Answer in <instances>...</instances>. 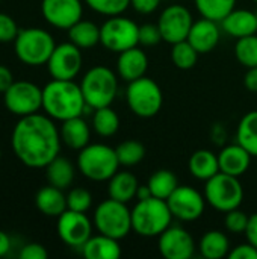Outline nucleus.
Returning <instances> with one entry per match:
<instances>
[{"mask_svg":"<svg viewBox=\"0 0 257 259\" xmlns=\"http://www.w3.org/2000/svg\"><path fill=\"white\" fill-rule=\"evenodd\" d=\"M18 256L21 259H47L48 258V252L39 243H29V244L21 247Z\"/></svg>","mask_w":257,"mask_h":259,"instance_id":"obj_42","label":"nucleus"},{"mask_svg":"<svg viewBox=\"0 0 257 259\" xmlns=\"http://www.w3.org/2000/svg\"><path fill=\"white\" fill-rule=\"evenodd\" d=\"M236 143L257 156V109L247 112L236 129Z\"/></svg>","mask_w":257,"mask_h":259,"instance_id":"obj_30","label":"nucleus"},{"mask_svg":"<svg viewBox=\"0 0 257 259\" xmlns=\"http://www.w3.org/2000/svg\"><path fill=\"white\" fill-rule=\"evenodd\" d=\"M41 14L50 26L68 30L82 20L83 5L80 0H42Z\"/></svg>","mask_w":257,"mask_h":259,"instance_id":"obj_16","label":"nucleus"},{"mask_svg":"<svg viewBox=\"0 0 257 259\" xmlns=\"http://www.w3.org/2000/svg\"><path fill=\"white\" fill-rule=\"evenodd\" d=\"M94 223L89 220L86 212H77L67 209L58 217L56 231L62 243L70 247L80 249L92 235Z\"/></svg>","mask_w":257,"mask_h":259,"instance_id":"obj_14","label":"nucleus"},{"mask_svg":"<svg viewBox=\"0 0 257 259\" xmlns=\"http://www.w3.org/2000/svg\"><path fill=\"white\" fill-rule=\"evenodd\" d=\"M221 30L223 29H221V24L218 21H214V20L203 17V18L194 21L186 39L192 44V47L200 55L209 53L218 46Z\"/></svg>","mask_w":257,"mask_h":259,"instance_id":"obj_18","label":"nucleus"},{"mask_svg":"<svg viewBox=\"0 0 257 259\" xmlns=\"http://www.w3.org/2000/svg\"><path fill=\"white\" fill-rule=\"evenodd\" d=\"M139 44L142 47H155L162 42V33L159 30L158 23H144L139 26Z\"/></svg>","mask_w":257,"mask_h":259,"instance_id":"obj_40","label":"nucleus"},{"mask_svg":"<svg viewBox=\"0 0 257 259\" xmlns=\"http://www.w3.org/2000/svg\"><path fill=\"white\" fill-rule=\"evenodd\" d=\"M173 219L167 200L158 197L138 200L132 209V231L139 237L155 238L171 226Z\"/></svg>","mask_w":257,"mask_h":259,"instance_id":"obj_3","label":"nucleus"},{"mask_svg":"<svg viewBox=\"0 0 257 259\" xmlns=\"http://www.w3.org/2000/svg\"><path fill=\"white\" fill-rule=\"evenodd\" d=\"M0 3H2V0H0Z\"/></svg>","mask_w":257,"mask_h":259,"instance_id":"obj_53","label":"nucleus"},{"mask_svg":"<svg viewBox=\"0 0 257 259\" xmlns=\"http://www.w3.org/2000/svg\"><path fill=\"white\" fill-rule=\"evenodd\" d=\"M20 29L17 26V21L5 12H0V44L14 42Z\"/></svg>","mask_w":257,"mask_h":259,"instance_id":"obj_41","label":"nucleus"},{"mask_svg":"<svg viewBox=\"0 0 257 259\" xmlns=\"http://www.w3.org/2000/svg\"><path fill=\"white\" fill-rule=\"evenodd\" d=\"M68 39L79 49H92L100 42V26L89 20H79L68 29Z\"/></svg>","mask_w":257,"mask_h":259,"instance_id":"obj_29","label":"nucleus"},{"mask_svg":"<svg viewBox=\"0 0 257 259\" xmlns=\"http://www.w3.org/2000/svg\"><path fill=\"white\" fill-rule=\"evenodd\" d=\"M11 247H12V243H11L9 235L6 232L0 231V258L6 256L11 252Z\"/></svg>","mask_w":257,"mask_h":259,"instance_id":"obj_48","label":"nucleus"},{"mask_svg":"<svg viewBox=\"0 0 257 259\" xmlns=\"http://www.w3.org/2000/svg\"><path fill=\"white\" fill-rule=\"evenodd\" d=\"M200 255L206 259H221L230 253V240L229 237L218 229H212L203 234L198 243Z\"/></svg>","mask_w":257,"mask_h":259,"instance_id":"obj_27","label":"nucleus"},{"mask_svg":"<svg viewBox=\"0 0 257 259\" xmlns=\"http://www.w3.org/2000/svg\"><path fill=\"white\" fill-rule=\"evenodd\" d=\"M148 197H153V194L150 191V187L147 184L145 185H139L138 191H136V200H145Z\"/></svg>","mask_w":257,"mask_h":259,"instance_id":"obj_50","label":"nucleus"},{"mask_svg":"<svg viewBox=\"0 0 257 259\" xmlns=\"http://www.w3.org/2000/svg\"><path fill=\"white\" fill-rule=\"evenodd\" d=\"M230 259H257V249L251 243H244L236 246L229 253Z\"/></svg>","mask_w":257,"mask_h":259,"instance_id":"obj_43","label":"nucleus"},{"mask_svg":"<svg viewBox=\"0 0 257 259\" xmlns=\"http://www.w3.org/2000/svg\"><path fill=\"white\" fill-rule=\"evenodd\" d=\"M92 129L103 138L114 137L120 129V117L111 106L94 109L92 112Z\"/></svg>","mask_w":257,"mask_h":259,"instance_id":"obj_31","label":"nucleus"},{"mask_svg":"<svg viewBox=\"0 0 257 259\" xmlns=\"http://www.w3.org/2000/svg\"><path fill=\"white\" fill-rule=\"evenodd\" d=\"M5 108L20 117H26L42 109V88L29 80H14L3 93Z\"/></svg>","mask_w":257,"mask_h":259,"instance_id":"obj_11","label":"nucleus"},{"mask_svg":"<svg viewBox=\"0 0 257 259\" xmlns=\"http://www.w3.org/2000/svg\"><path fill=\"white\" fill-rule=\"evenodd\" d=\"M147 70H148V58L141 47L135 46L132 49L118 53L117 74L120 79L126 82H132L145 76Z\"/></svg>","mask_w":257,"mask_h":259,"instance_id":"obj_19","label":"nucleus"},{"mask_svg":"<svg viewBox=\"0 0 257 259\" xmlns=\"http://www.w3.org/2000/svg\"><path fill=\"white\" fill-rule=\"evenodd\" d=\"M167 203L174 219L180 222H195L204 212L206 197L189 185H179L167 199Z\"/></svg>","mask_w":257,"mask_h":259,"instance_id":"obj_13","label":"nucleus"},{"mask_svg":"<svg viewBox=\"0 0 257 259\" xmlns=\"http://www.w3.org/2000/svg\"><path fill=\"white\" fill-rule=\"evenodd\" d=\"M204 197H206V202L215 211L226 214L242 205L244 187L239 178L220 171L214 178L206 181Z\"/></svg>","mask_w":257,"mask_h":259,"instance_id":"obj_8","label":"nucleus"},{"mask_svg":"<svg viewBox=\"0 0 257 259\" xmlns=\"http://www.w3.org/2000/svg\"><path fill=\"white\" fill-rule=\"evenodd\" d=\"M92 223L98 234L123 240L132 231V209L127 208V203L109 197L95 208Z\"/></svg>","mask_w":257,"mask_h":259,"instance_id":"obj_7","label":"nucleus"},{"mask_svg":"<svg viewBox=\"0 0 257 259\" xmlns=\"http://www.w3.org/2000/svg\"><path fill=\"white\" fill-rule=\"evenodd\" d=\"M126 100L130 111L141 118H151L159 114L164 105V94L158 82L142 76L129 82L126 90Z\"/></svg>","mask_w":257,"mask_h":259,"instance_id":"obj_9","label":"nucleus"},{"mask_svg":"<svg viewBox=\"0 0 257 259\" xmlns=\"http://www.w3.org/2000/svg\"><path fill=\"white\" fill-rule=\"evenodd\" d=\"M77 168L92 182H108L120 168L117 150L103 143H89L79 150Z\"/></svg>","mask_w":257,"mask_h":259,"instance_id":"obj_4","label":"nucleus"},{"mask_svg":"<svg viewBox=\"0 0 257 259\" xmlns=\"http://www.w3.org/2000/svg\"><path fill=\"white\" fill-rule=\"evenodd\" d=\"M254 2H256V3H257V0H254Z\"/></svg>","mask_w":257,"mask_h":259,"instance_id":"obj_52","label":"nucleus"},{"mask_svg":"<svg viewBox=\"0 0 257 259\" xmlns=\"http://www.w3.org/2000/svg\"><path fill=\"white\" fill-rule=\"evenodd\" d=\"M82 49L74 46L71 41L58 44L47 61V70L52 79L62 80H74V77L80 73L83 58Z\"/></svg>","mask_w":257,"mask_h":259,"instance_id":"obj_15","label":"nucleus"},{"mask_svg":"<svg viewBox=\"0 0 257 259\" xmlns=\"http://www.w3.org/2000/svg\"><path fill=\"white\" fill-rule=\"evenodd\" d=\"M0 159H2V150H0Z\"/></svg>","mask_w":257,"mask_h":259,"instance_id":"obj_51","label":"nucleus"},{"mask_svg":"<svg viewBox=\"0 0 257 259\" xmlns=\"http://www.w3.org/2000/svg\"><path fill=\"white\" fill-rule=\"evenodd\" d=\"M198 52L192 47V44L185 39L173 44L171 47V61L180 70H191L195 67L198 61Z\"/></svg>","mask_w":257,"mask_h":259,"instance_id":"obj_35","label":"nucleus"},{"mask_svg":"<svg viewBox=\"0 0 257 259\" xmlns=\"http://www.w3.org/2000/svg\"><path fill=\"white\" fill-rule=\"evenodd\" d=\"M115 150L120 165L123 167H135L145 158V147L136 140L123 141L115 147Z\"/></svg>","mask_w":257,"mask_h":259,"instance_id":"obj_34","label":"nucleus"},{"mask_svg":"<svg viewBox=\"0 0 257 259\" xmlns=\"http://www.w3.org/2000/svg\"><path fill=\"white\" fill-rule=\"evenodd\" d=\"M212 138L217 144H223L226 140V129L223 124H217L212 131Z\"/></svg>","mask_w":257,"mask_h":259,"instance_id":"obj_49","label":"nucleus"},{"mask_svg":"<svg viewBox=\"0 0 257 259\" xmlns=\"http://www.w3.org/2000/svg\"><path fill=\"white\" fill-rule=\"evenodd\" d=\"M86 102L80 83L74 80L52 79L42 88V109L58 121H65L85 114Z\"/></svg>","mask_w":257,"mask_h":259,"instance_id":"obj_2","label":"nucleus"},{"mask_svg":"<svg viewBox=\"0 0 257 259\" xmlns=\"http://www.w3.org/2000/svg\"><path fill=\"white\" fill-rule=\"evenodd\" d=\"M12 83H14L12 71L3 64H0V94H3Z\"/></svg>","mask_w":257,"mask_h":259,"instance_id":"obj_45","label":"nucleus"},{"mask_svg":"<svg viewBox=\"0 0 257 259\" xmlns=\"http://www.w3.org/2000/svg\"><path fill=\"white\" fill-rule=\"evenodd\" d=\"M45 175H47V181L50 185L58 187L61 190H67L74 182L76 168L68 158L58 155L45 167Z\"/></svg>","mask_w":257,"mask_h":259,"instance_id":"obj_28","label":"nucleus"},{"mask_svg":"<svg viewBox=\"0 0 257 259\" xmlns=\"http://www.w3.org/2000/svg\"><path fill=\"white\" fill-rule=\"evenodd\" d=\"M61 134L47 114L20 117L11 135V147L18 161L29 168H45L61 152Z\"/></svg>","mask_w":257,"mask_h":259,"instance_id":"obj_1","label":"nucleus"},{"mask_svg":"<svg viewBox=\"0 0 257 259\" xmlns=\"http://www.w3.org/2000/svg\"><path fill=\"white\" fill-rule=\"evenodd\" d=\"M80 88L86 105L92 109L111 106L118 93V74L109 67L95 65L83 74Z\"/></svg>","mask_w":257,"mask_h":259,"instance_id":"obj_6","label":"nucleus"},{"mask_svg":"<svg viewBox=\"0 0 257 259\" xmlns=\"http://www.w3.org/2000/svg\"><path fill=\"white\" fill-rule=\"evenodd\" d=\"M221 29L233 36V38H242L257 33V14L250 9H233L221 23Z\"/></svg>","mask_w":257,"mask_h":259,"instance_id":"obj_22","label":"nucleus"},{"mask_svg":"<svg viewBox=\"0 0 257 259\" xmlns=\"http://www.w3.org/2000/svg\"><path fill=\"white\" fill-rule=\"evenodd\" d=\"M85 3L97 14L106 17L121 15L130 6V0H85Z\"/></svg>","mask_w":257,"mask_h":259,"instance_id":"obj_37","label":"nucleus"},{"mask_svg":"<svg viewBox=\"0 0 257 259\" xmlns=\"http://www.w3.org/2000/svg\"><path fill=\"white\" fill-rule=\"evenodd\" d=\"M244 85L248 91L257 93V67L247 68V73L244 77Z\"/></svg>","mask_w":257,"mask_h":259,"instance_id":"obj_47","label":"nucleus"},{"mask_svg":"<svg viewBox=\"0 0 257 259\" xmlns=\"http://www.w3.org/2000/svg\"><path fill=\"white\" fill-rule=\"evenodd\" d=\"M59 134L62 143L71 150H82L91 140V127L82 115L62 121Z\"/></svg>","mask_w":257,"mask_h":259,"instance_id":"obj_21","label":"nucleus"},{"mask_svg":"<svg viewBox=\"0 0 257 259\" xmlns=\"http://www.w3.org/2000/svg\"><path fill=\"white\" fill-rule=\"evenodd\" d=\"M92 206V196L86 188H71L67 194V208L77 212H86Z\"/></svg>","mask_w":257,"mask_h":259,"instance_id":"obj_38","label":"nucleus"},{"mask_svg":"<svg viewBox=\"0 0 257 259\" xmlns=\"http://www.w3.org/2000/svg\"><path fill=\"white\" fill-rule=\"evenodd\" d=\"M80 250L86 259H118L121 256L120 240L103 234L91 235V238L80 247Z\"/></svg>","mask_w":257,"mask_h":259,"instance_id":"obj_25","label":"nucleus"},{"mask_svg":"<svg viewBox=\"0 0 257 259\" xmlns=\"http://www.w3.org/2000/svg\"><path fill=\"white\" fill-rule=\"evenodd\" d=\"M56 47L55 38L50 32L41 27L20 29L14 41L15 56L26 65L39 67L47 64Z\"/></svg>","mask_w":257,"mask_h":259,"instance_id":"obj_5","label":"nucleus"},{"mask_svg":"<svg viewBox=\"0 0 257 259\" xmlns=\"http://www.w3.org/2000/svg\"><path fill=\"white\" fill-rule=\"evenodd\" d=\"M235 56L238 62L245 68L257 67V33L236 39Z\"/></svg>","mask_w":257,"mask_h":259,"instance_id":"obj_36","label":"nucleus"},{"mask_svg":"<svg viewBox=\"0 0 257 259\" xmlns=\"http://www.w3.org/2000/svg\"><path fill=\"white\" fill-rule=\"evenodd\" d=\"M139 24L132 18L114 15L100 26V44L115 53L139 46Z\"/></svg>","mask_w":257,"mask_h":259,"instance_id":"obj_10","label":"nucleus"},{"mask_svg":"<svg viewBox=\"0 0 257 259\" xmlns=\"http://www.w3.org/2000/svg\"><path fill=\"white\" fill-rule=\"evenodd\" d=\"M159 252L167 259H189L195 253L192 235L182 226H170L159 235Z\"/></svg>","mask_w":257,"mask_h":259,"instance_id":"obj_17","label":"nucleus"},{"mask_svg":"<svg viewBox=\"0 0 257 259\" xmlns=\"http://www.w3.org/2000/svg\"><path fill=\"white\" fill-rule=\"evenodd\" d=\"M245 235H247V241L251 243L257 249V212L250 215L248 220V226L245 229Z\"/></svg>","mask_w":257,"mask_h":259,"instance_id":"obj_46","label":"nucleus"},{"mask_svg":"<svg viewBox=\"0 0 257 259\" xmlns=\"http://www.w3.org/2000/svg\"><path fill=\"white\" fill-rule=\"evenodd\" d=\"M35 205L38 211L47 217H59L62 212H65L67 208V196L64 194V190L47 185L38 190L35 196Z\"/></svg>","mask_w":257,"mask_h":259,"instance_id":"obj_23","label":"nucleus"},{"mask_svg":"<svg viewBox=\"0 0 257 259\" xmlns=\"http://www.w3.org/2000/svg\"><path fill=\"white\" fill-rule=\"evenodd\" d=\"M195 6L201 17L221 23L236 8V0H195Z\"/></svg>","mask_w":257,"mask_h":259,"instance_id":"obj_33","label":"nucleus"},{"mask_svg":"<svg viewBox=\"0 0 257 259\" xmlns=\"http://www.w3.org/2000/svg\"><path fill=\"white\" fill-rule=\"evenodd\" d=\"M147 185L150 187V191H151L153 197L167 200L176 191V188L179 187V181H177V176L171 170L162 168V170L155 171L150 176Z\"/></svg>","mask_w":257,"mask_h":259,"instance_id":"obj_32","label":"nucleus"},{"mask_svg":"<svg viewBox=\"0 0 257 259\" xmlns=\"http://www.w3.org/2000/svg\"><path fill=\"white\" fill-rule=\"evenodd\" d=\"M256 14H257V12H256Z\"/></svg>","mask_w":257,"mask_h":259,"instance_id":"obj_54","label":"nucleus"},{"mask_svg":"<svg viewBox=\"0 0 257 259\" xmlns=\"http://www.w3.org/2000/svg\"><path fill=\"white\" fill-rule=\"evenodd\" d=\"M162 0H130V6L138 12V14H153Z\"/></svg>","mask_w":257,"mask_h":259,"instance_id":"obj_44","label":"nucleus"},{"mask_svg":"<svg viewBox=\"0 0 257 259\" xmlns=\"http://www.w3.org/2000/svg\"><path fill=\"white\" fill-rule=\"evenodd\" d=\"M251 158L253 155L247 149H244L239 143L224 146L218 155L220 171L235 178H241L250 168Z\"/></svg>","mask_w":257,"mask_h":259,"instance_id":"obj_20","label":"nucleus"},{"mask_svg":"<svg viewBox=\"0 0 257 259\" xmlns=\"http://www.w3.org/2000/svg\"><path fill=\"white\" fill-rule=\"evenodd\" d=\"M248 220H250V215H247L244 211L236 208V209L226 212L224 225H226V229L232 234H245Z\"/></svg>","mask_w":257,"mask_h":259,"instance_id":"obj_39","label":"nucleus"},{"mask_svg":"<svg viewBox=\"0 0 257 259\" xmlns=\"http://www.w3.org/2000/svg\"><path fill=\"white\" fill-rule=\"evenodd\" d=\"M139 182L132 171L118 170L109 181H108V194L111 199H115L123 203H129L136 199Z\"/></svg>","mask_w":257,"mask_h":259,"instance_id":"obj_24","label":"nucleus"},{"mask_svg":"<svg viewBox=\"0 0 257 259\" xmlns=\"http://www.w3.org/2000/svg\"><path fill=\"white\" fill-rule=\"evenodd\" d=\"M188 168H189V173L192 175V178L206 182L211 178H214L217 173H220L218 155H215L211 150L200 149L191 155Z\"/></svg>","mask_w":257,"mask_h":259,"instance_id":"obj_26","label":"nucleus"},{"mask_svg":"<svg viewBox=\"0 0 257 259\" xmlns=\"http://www.w3.org/2000/svg\"><path fill=\"white\" fill-rule=\"evenodd\" d=\"M192 24H194V18L191 11L179 3L167 6L161 12L158 20L162 39L170 46L185 41L189 35Z\"/></svg>","mask_w":257,"mask_h":259,"instance_id":"obj_12","label":"nucleus"}]
</instances>
